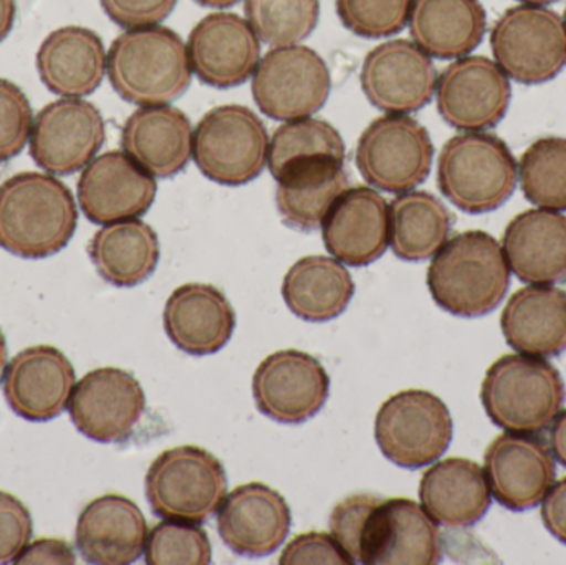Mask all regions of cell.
Segmentation results:
<instances>
[{"instance_id":"11","label":"cell","mask_w":566,"mask_h":565,"mask_svg":"<svg viewBox=\"0 0 566 565\" xmlns=\"http://www.w3.org/2000/svg\"><path fill=\"white\" fill-rule=\"evenodd\" d=\"M332 75L325 60L305 45L274 46L252 75L255 105L277 122L306 118L328 102Z\"/></svg>"},{"instance_id":"50","label":"cell","mask_w":566,"mask_h":565,"mask_svg":"<svg viewBox=\"0 0 566 565\" xmlns=\"http://www.w3.org/2000/svg\"><path fill=\"white\" fill-rule=\"evenodd\" d=\"M7 368V342L3 337L2 331H0V381H2L3 375H6Z\"/></svg>"},{"instance_id":"27","label":"cell","mask_w":566,"mask_h":565,"mask_svg":"<svg viewBox=\"0 0 566 565\" xmlns=\"http://www.w3.org/2000/svg\"><path fill=\"white\" fill-rule=\"evenodd\" d=\"M106 60L108 53L98 33L85 27H60L40 45L36 72L55 95L83 98L102 85Z\"/></svg>"},{"instance_id":"8","label":"cell","mask_w":566,"mask_h":565,"mask_svg":"<svg viewBox=\"0 0 566 565\" xmlns=\"http://www.w3.org/2000/svg\"><path fill=\"white\" fill-rule=\"evenodd\" d=\"M269 142L268 128L251 108L216 106L192 132V159L218 185H248L268 166Z\"/></svg>"},{"instance_id":"34","label":"cell","mask_w":566,"mask_h":565,"mask_svg":"<svg viewBox=\"0 0 566 565\" xmlns=\"http://www.w3.org/2000/svg\"><path fill=\"white\" fill-rule=\"evenodd\" d=\"M96 272L116 287H135L158 268V234L145 221L126 219L103 226L88 244Z\"/></svg>"},{"instance_id":"23","label":"cell","mask_w":566,"mask_h":565,"mask_svg":"<svg viewBox=\"0 0 566 565\" xmlns=\"http://www.w3.org/2000/svg\"><path fill=\"white\" fill-rule=\"evenodd\" d=\"M326 251L349 268L378 261L389 248V205L368 186L348 188L323 219Z\"/></svg>"},{"instance_id":"29","label":"cell","mask_w":566,"mask_h":565,"mask_svg":"<svg viewBox=\"0 0 566 565\" xmlns=\"http://www.w3.org/2000/svg\"><path fill=\"white\" fill-rule=\"evenodd\" d=\"M422 510L436 524L451 530L474 526L491 508L484 470L468 458L432 464L419 483Z\"/></svg>"},{"instance_id":"24","label":"cell","mask_w":566,"mask_h":565,"mask_svg":"<svg viewBox=\"0 0 566 565\" xmlns=\"http://www.w3.org/2000/svg\"><path fill=\"white\" fill-rule=\"evenodd\" d=\"M169 341L192 357L218 354L235 328V312L216 285L191 282L169 295L163 314Z\"/></svg>"},{"instance_id":"48","label":"cell","mask_w":566,"mask_h":565,"mask_svg":"<svg viewBox=\"0 0 566 565\" xmlns=\"http://www.w3.org/2000/svg\"><path fill=\"white\" fill-rule=\"evenodd\" d=\"M15 13V0H0V43L12 32Z\"/></svg>"},{"instance_id":"20","label":"cell","mask_w":566,"mask_h":565,"mask_svg":"<svg viewBox=\"0 0 566 565\" xmlns=\"http://www.w3.org/2000/svg\"><path fill=\"white\" fill-rule=\"evenodd\" d=\"M292 511L279 491L264 483H248L222 500L218 531L222 543L238 556L259 559L285 543Z\"/></svg>"},{"instance_id":"25","label":"cell","mask_w":566,"mask_h":565,"mask_svg":"<svg viewBox=\"0 0 566 565\" xmlns=\"http://www.w3.org/2000/svg\"><path fill=\"white\" fill-rule=\"evenodd\" d=\"M148 524L138 504L105 494L86 504L76 523L78 553L88 564L128 565L145 551Z\"/></svg>"},{"instance_id":"28","label":"cell","mask_w":566,"mask_h":565,"mask_svg":"<svg viewBox=\"0 0 566 565\" xmlns=\"http://www.w3.org/2000/svg\"><path fill=\"white\" fill-rule=\"evenodd\" d=\"M192 132L181 109L139 106L123 126L122 148L155 178H172L191 161Z\"/></svg>"},{"instance_id":"5","label":"cell","mask_w":566,"mask_h":565,"mask_svg":"<svg viewBox=\"0 0 566 565\" xmlns=\"http://www.w3.org/2000/svg\"><path fill=\"white\" fill-rule=\"evenodd\" d=\"M481 400L492 423L502 430L537 435L547 430L560 414L564 380L544 358L505 355L485 374Z\"/></svg>"},{"instance_id":"4","label":"cell","mask_w":566,"mask_h":565,"mask_svg":"<svg viewBox=\"0 0 566 565\" xmlns=\"http://www.w3.org/2000/svg\"><path fill=\"white\" fill-rule=\"evenodd\" d=\"M106 73L115 92L138 106L169 105L192 80L188 46L168 27L128 29L113 40Z\"/></svg>"},{"instance_id":"21","label":"cell","mask_w":566,"mask_h":565,"mask_svg":"<svg viewBox=\"0 0 566 565\" xmlns=\"http://www.w3.org/2000/svg\"><path fill=\"white\" fill-rule=\"evenodd\" d=\"M75 385L72 362L52 345L19 352L3 375V395L13 414L36 423L62 415Z\"/></svg>"},{"instance_id":"16","label":"cell","mask_w":566,"mask_h":565,"mask_svg":"<svg viewBox=\"0 0 566 565\" xmlns=\"http://www.w3.org/2000/svg\"><path fill=\"white\" fill-rule=\"evenodd\" d=\"M359 82L373 106L388 115H408L431 102L438 72L415 42L389 40L366 55Z\"/></svg>"},{"instance_id":"32","label":"cell","mask_w":566,"mask_h":565,"mask_svg":"<svg viewBox=\"0 0 566 565\" xmlns=\"http://www.w3.org/2000/svg\"><path fill=\"white\" fill-rule=\"evenodd\" d=\"M408 22L416 45L442 60L468 55L485 32L479 0H412Z\"/></svg>"},{"instance_id":"43","label":"cell","mask_w":566,"mask_h":565,"mask_svg":"<svg viewBox=\"0 0 566 565\" xmlns=\"http://www.w3.org/2000/svg\"><path fill=\"white\" fill-rule=\"evenodd\" d=\"M279 563L282 565L355 564L332 534L315 533V531L300 534L295 540L290 541Z\"/></svg>"},{"instance_id":"41","label":"cell","mask_w":566,"mask_h":565,"mask_svg":"<svg viewBox=\"0 0 566 565\" xmlns=\"http://www.w3.org/2000/svg\"><path fill=\"white\" fill-rule=\"evenodd\" d=\"M32 106L13 82L0 79V163L22 153L32 132Z\"/></svg>"},{"instance_id":"13","label":"cell","mask_w":566,"mask_h":565,"mask_svg":"<svg viewBox=\"0 0 566 565\" xmlns=\"http://www.w3.org/2000/svg\"><path fill=\"white\" fill-rule=\"evenodd\" d=\"M146 410V395L135 375L96 368L73 388L69 414L80 433L98 443H125Z\"/></svg>"},{"instance_id":"1","label":"cell","mask_w":566,"mask_h":565,"mask_svg":"<svg viewBox=\"0 0 566 565\" xmlns=\"http://www.w3.org/2000/svg\"><path fill=\"white\" fill-rule=\"evenodd\" d=\"M329 530L355 564L434 565L442 561L438 526L408 498L352 494L332 511Z\"/></svg>"},{"instance_id":"42","label":"cell","mask_w":566,"mask_h":565,"mask_svg":"<svg viewBox=\"0 0 566 565\" xmlns=\"http://www.w3.org/2000/svg\"><path fill=\"white\" fill-rule=\"evenodd\" d=\"M33 533L32 516L22 501L0 491V565L15 563Z\"/></svg>"},{"instance_id":"22","label":"cell","mask_w":566,"mask_h":565,"mask_svg":"<svg viewBox=\"0 0 566 565\" xmlns=\"http://www.w3.org/2000/svg\"><path fill=\"white\" fill-rule=\"evenodd\" d=\"M484 473L491 494L512 511L542 503L557 477L551 448L534 435L505 433L485 451Z\"/></svg>"},{"instance_id":"3","label":"cell","mask_w":566,"mask_h":565,"mask_svg":"<svg viewBox=\"0 0 566 565\" xmlns=\"http://www.w3.org/2000/svg\"><path fill=\"white\" fill-rule=\"evenodd\" d=\"M426 282L442 311L475 318L501 304L511 284V269L502 245L489 232L465 231L432 255Z\"/></svg>"},{"instance_id":"44","label":"cell","mask_w":566,"mask_h":565,"mask_svg":"<svg viewBox=\"0 0 566 565\" xmlns=\"http://www.w3.org/2000/svg\"><path fill=\"white\" fill-rule=\"evenodd\" d=\"M106 15L123 29L158 25L175 10L178 0H99Z\"/></svg>"},{"instance_id":"35","label":"cell","mask_w":566,"mask_h":565,"mask_svg":"<svg viewBox=\"0 0 566 565\" xmlns=\"http://www.w3.org/2000/svg\"><path fill=\"white\" fill-rule=\"evenodd\" d=\"M452 219L431 192L408 191L389 205V245L396 258L421 262L448 241Z\"/></svg>"},{"instance_id":"37","label":"cell","mask_w":566,"mask_h":565,"mask_svg":"<svg viewBox=\"0 0 566 565\" xmlns=\"http://www.w3.org/2000/svg\"><path fill=\"white\" fill-rule=\"evenodd\" d=\"M329 155L346 158V146L342 135L325 119L306 118L283 122L269 142L268 166L274 179L292 163L313 156Z\"/></svg>"},{"instance_id":"10","label":"cell","mask_w":566,"mask_h":565,"mask_svg":"<svg viewBox=\"0 0 566 565\" xmlns=\"http://www.w3.org/2000/svg\"><path fill=\"white\" fill-rule=\"evenodd\" d=\"M434 146L428 129L408 115H385L369 123L356 145V166L366 182L402 195L426 181Z\"/></svg>"},{"instance_id":"17","label":"cell","mask_w":566,"mask_h":565,"mask_svg":"<svg viewBox=\"0 0 566 565\" xmlns=\"http://www.w3.org/2000/svg\"><path fill=\"white\" fill-rule=\"evenodd\" d=\"M511 83L485 56H462L438 79L439 115L452 128L482 132L497 125L511 102Z\"/></svg>"},{"instance_id":"40","label":"cell","mask_w":566,"mask_h":565,"mask_svg":"<svg viewBox=\"0 0 566 565\" xmlns=\"http://www.w3.org/2000/svg\"><path fill=\"white\" fill-rule=\"evenodd\" d=\"M412 0H336V12L349 32L382 39L405 29Z\"/></svg>"},{"instance_id":"39","label":"cell","mask_w":566,"mask_h":565,"mask_svg":"<svg viewBox=\"0 0 566 565\" xmlns=\"http://www.w3.org/2000/svg\"><path fill=\"white\" fill-rule=\"evenodd\" d=\"M148 565H208L212 546L201 527L182 521L165 520L156 524L146 540Z\"/></svg>"},{"instance_id":"12","label":"cell","mask_w":566,"mask_h":565,"mask_svg":"<svg viewBox=\"0 0 566 565\" xmlns=\"http://www.w3.org/2000/svg\"><path fill=\"white\" fill-rule=\"evenodd\" d=\"M491 42L502 72L524 85L548 82L566 65L564 20L538 6L505 12L492 30Z\"/></svg>"},{"instance_id":"30","label":"cell","mask_w":566,"mask_h":565,"mask_svg":"<svg viewBox=\"0 0 566 565\" xmlns=\"http://www.w3.org/2000/svg\"><path fill=\"white\" fill-rule=\"evenodd\" d=\"M275 181V205L282 221L303 232L318 229L333 202L348 189L345 161L329 155L292 163Z\"/></svg>"},{"instance_id":"9","label":"cell","mask_w":566,"mask_h":565,"mask_svg":"<svg viewBox=\"0 0 566 565\" xmlns=\"http://www.w3.org/2000/svg\"><path fill=\"white\" fill-rule=\"evenodd\" d=\"M451 411L431 391L405 390L379 408L375 438L382 457L406 470L436 463L452 441Z\"/></svg>"},{"instance_id":"46","label":"cell","mask_w":566,"mask_h":565,"mask_svg":"<svg viewBox=\"0 0 566 565\" xmlns=\"http://www.w3.org/2000/svg\"><path fill=\"white\" fill-rule=\"evenodd\" d=\"M541 514L548 533L566 544V478L552 484L542 500Z\"/></svg>"},{"instance_id":"19","label":"cell","mask_w":566,"mask_h":565,"mask_svg":"<svg viewBox=\"0 0 566 565\" xmlns=\"http://www.w3.org/2000/svg\"><path fill=\"white\" fill-rule=\"evenodd\" d=\"M192 73L206 85L232 88L254 75L261 40L238 13L216 12L192 29L188 43Z\"/></svg>"},{"instance_id":"2","label":"cell","mask_w":566,"mask_h":565,"mask_svg":"<svg viewBox=\"0 0 566 565\" xmlns=\"http://www.w3.org/2000/svg\"><path fill=\"white\" fill-rule=\"evenodd\" d=\"M78 209L50 172H19L0 186V248L23 259L55 255L72 241Z\"/></svg>"},{"instance_id":"52","label":"cell","mask_w":566,"mask_h":565,"mask_svg":"<svg viewBox=\"0 0 566 565\" xmlns=\"http://www.w3.org/2000/svg\"><path fill=\"white\" fill-rule=\"evenodd\" d=\"M564 23H565V29H566V12H565V20H564Z\"/></svg>"},{"instance_id":"26","label":"cell","mask_w":566,"mask_h":565,"mask_svg":"<svg viewBox=\"0 0 566 565\" xmlns=\"http://www.w3.org/2000/svg\"><path fill=\"white\" fill-rule=\"evenodd\" d=\"M502 251L522 282L552 285L566 281V216L542 208L521 212L505 229Z\"/></svg>"},{"instance_id":"36","label":"cell","mask_w":566,"mask_h":565,"mask_svg":"<svg viewBox=\"0 0 566 565\" xmlns=\"http://www.w3.org/2000/svg\"><path fill=\"white\" fill-rule=\"evenodd\" d=\"M518 178L532 205L566 211V139L548 136L532 143L518 163Z\"/></svg>"},{"instance_id":"14","label":"cell","mask_w":566,"mask_h":565,"mask_svg":"<svg viewBox=\"0 0 566 565\" xmlns=\"http://www.w3.org/2000/svg\"><path fill=\"white\" fill-rule=\"evenodd\" d=\"M102 113L83 98H60L40 109L30 132V155L53 176L85 168L105 143Z\"/></svg>"},{"instance_id":"15","label":"cell","mask_w":566,"mask_h":565,"mask_svg":"<svg viewBox=\"0 0 566 565\" xmlns=\"http://www.w3.org/2000/svg\"><path fill=\"white\" fill-rule=\"evenodd\" d=\"M259 411L282 425H302L325 407L329 377L306 352L279 350L269 355L252 378Z\"/></svg>"},{"instance_id":"38","label":"cell","mask_w":566,"mask_h":565,"mask_svg":"<svg viewBox=\"0 0 566 565\" xmlns=\"http://www.w3.org/2000/svg\"><path fill=\"white\" fill-rule=\"evenodd\" d=\"M245 13L259 40L289 46L305 40L319 17L318 0H245Z\"/></svg>"},{"instance_id":"18","label":"cell","mask_w":566,"mask_h":565,"mask_svg":"<svg viewBox=\"0 0 566 565\" xmlns=\"http://www.w3.org/2000/svg\"><path fill=\"white\" fill-rule=\"evenodd\" d=\"M78 205L93 224L136 219L151 209L158 192L155 176L125 151L95 156L78 179Z\"/></svg>"},{"instance_id":"51","label":"cell","mask_w":566,"mask_h":565,"mask_svg":"<svg viewBox=\"0 0 566 565\" xmlns=\"http://www.w3.org/2000/svg\"><path fill=\"white\" fill-rule=\"evenodd\" d=\"M521 2L527 3V6H545V3L555 2V0H521Z\"/></svg>"},{"instance_id":"7","label":"cell","mask_w":566,"mask_h":565,"mask_svg":"<svg viewBox=\"0 0 566 565\" xmlns=\"http://www.w3.org/2000/svg\"><path fill=\"white\" fill-rule=\"evenodd\" d=\"M145 488L156 516L202 524L221 506L228 493V474L214 454L186 444L166 450L153 461Z\"/></svg>"},{"instance_id":"49","label":"cell","mask_w":566,"mask_h":565,"mask_svg":"<svg viewBox=\"0 0 566 565\" xmlns=\"http://www.w3.org/2000/svg\"><path fill=\"white\" fill-rule=\"evenodd\" d=\"M199 6L211 7V9H228V7L235 6L241 0H196Z\"/></svg>"},{"instance_id":"33","label":"cell","mask_w":566,"mask_h":565,"mask_svg":"<svg viewBox=\"0 0 566 565\" xmlns=\"http://www.w3.org/2000/svg\"><path fill=\"white\" fill-rule=\"evenodd\" d=\"M355 295L348 269L328 255H306L286 272L282 297L293 315L305 322H329L339 317Z\"/></svg>"},{"instance_id":"6","label":"cell","mask_w":566,"mask_h":565,"mask_svg":"<svg viewBox=\"0 0 566 565\" xmlns=\"http://www.w3.org/2000/svg\"><path fill=\"white\" fill-rule=\"evenodd\" d=\"M517 163L504 142L465 132L446 143L438 163L442 195L469 215L501 208L517 186Z\"/></svg>"},{"instance_id":"45","label":"cell","mask_w":566,"mask_h":565,"mask_svg":"<svg viewBox=\"0 0 566 565\" xmlns=\"http://www.w3.org/2000/svg\"><path fill=\"white\" fill-rule=\"evenodd\" d=\"M75 553L69 543L55 537H42L25 546L15 563L19 565L75 564Z\"/></svg>"},{"instance_id":"31","label":"cell","mask_w":566,"mask_h":565,"mask_svg":"<svg viewBox=\"0 0 566 565\" xmlns=\"http://www.w3.org/2000/svg\"><path fill=\"white\" fill-rule=\"evenodd\" d=\"M505 341L532 357L566 350V294L552 285H528L512 295L501 318Z\"/></svg>"},{"instance_id":"47","label":"cell","mask_w":566,"mask_h":565,"mask_svg":"<svg viewBox=\"0 0 566 565\" xmlns=\"http://www.w3.org/2000/svg\"><path fill=\"white\" fill-rule=\"evenodd\" d=\"M551 451L566 468V410L560 411L551 428Z\"/></svg>"}]
</instances>
